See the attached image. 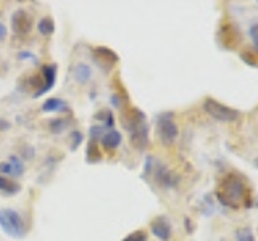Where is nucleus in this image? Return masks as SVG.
Returning a JSON list of instances; mask_svg holds the SVG:
<instances>
[{
    "instance_id": "9d476101",
    "label": "nucleus",
    "mask_w": 258,
    "mask_h": 241,
    "mask_svg": "<svg viewBox=\"0 0 258 241\" xmlns=\"http://www.w3.org/2000/svg\"><path fill=\"white\" fill-rule=\"evenodd\" d=\"M24 172V164L21 158L12 155L8 158L5 163L0 164V174H5V175H13V177H18Z\"/></svg>"
},
{
    "instance_id": "6e6552de",
    "label": "nucleus",
    "mask_w": 258,
    "mask_h": 241,
    "mask_svg": "<svg viewBox=\"0 0 258 241\" xmlns=\"http://www.w3.org/2000/svg\"><path fill=\"white\" fill-rule=\"evenodd\" d=\"M55 80H56V64H45L42 68V85H40L37 92H34L36 98L47 92H50L53 88Z\"/></svg>"
},
{
    "instance_id": "2eb2a0df",
    "label": "nucleus",
    "mask_w": 258,
    "mask_h": 241,
    "mask_svg": "<svg viewBox=\"0 0 258 241\" xmlns=\"http://www.w3.org/2000/svg\"><path fill=\"white\" fill-rule=\"evenodd\" d=\"M75 79L78 80L79 84H86L87 80H91L92 77V69L87 66L86 63H78L76 66H75Z\"/></svg>"
},
{
    "instance_id": "4be33fe9",
    "label": "nucleus",
    "mask_w": 258,
    "mask_h": 241,
    "mask_svg": "<svg viewBox=\"0 0 258 241\" xmlns=\"http://www.w3.org/2000/svg\"><path fill=\"white\" fill-rule=\"evenodd\" d=\"M248 36H250V39H252V44L258 50V21H255L252 26L248 28Z\"/></svg>"
},
{
    "instance_id": "7ed1b4c3",
    "label": "nucleus",
    "mask_w": 258,
    "mask_h": 241,
    "mask_svg": "<svg viewBox=\"0 0 258 241\" xmlns=\"http://www.w3.org/2000/svg\"><path fill=\"white\" fill-rule=\"evenodd\" d=\"M204 109L207 114H210L215 120H218V123H234V120H237L240 116V112L237 109L226 106L224 103L218 101L215 98H207L204 101Z\"/></svg>"
},
{
    "instance_id": "6ab92c4d",
    "label": "nucleus",
    "mask_w": 258,
    "mask_h": 241,
    "mask_svg": "<svg viewBox=\"0 0 258 241\" xmlns=\"http://www.w3.org/2000/svg\"><path fill=\"white\" fill-rule=\"evenodd\" d=\"M236 241H255V233L250 227H242L236 233Z\"/></svg>"
},
{
    "instance_id": "0eeeda50",
    "label": "nucleus",
    "mask_w": 258,
    "mask_h": 241,
    "mask_svg": "<svg viewBox=\"0 0 258 241\" xmlns=\"http://www.w3.org/2000/svg\"><path fill=\"white\" fill-rule=\"evenodd\" d=\"M121 120H123V127L129 132L136 131V129H139L144 124H147V117H145L144 112L141 109H137V108H133L131 111H127V112H123Z\"/></svg>"
},
{
    "instance_id": "4468645a",
    "label": "nucleus",
    "mask_w": 258,
    "mask_h": 241,
    "mask_svg": "<svg viewBox=\"0 0 258 241\" xmlns=\"http://www.w3.org/2000/svg\"><path fill=\"white\" fill-rule=\"evenodd\" d=\"M68 104L61 98H48L42 104V111L44 112H58V111H67Z\"/></svg>"
},
{
    "instance_id": "1a4fd4ad",
    "label": "nucleus",
    "mask_w": 258,
    "mask_h": 241,
    "mask_svg": "<svg viewBox=\"0 0 258 241\" xmlns=\"http://www.w3.org/2000/svg\"><path fill=\"white\" fill-rule=\"evenodd\" d=\"M92 53H94V60L105 69L111 68L118 61V55L107 47H97L92 50Z\"/></svg>"
},
{
    "instance_id": "a211bd4d",
    "label": "nucleus",
    "mask_w": 258,
    "mask_h": 241,
    "mask_svg": "<svg viewBox=\"0 0 258 241\" xmlns=\"http://www.w3.org/2000/svg\"><path fill=\"white\" fill-rule=\"evenodd\" d=\"M0 191L5 193V195H15V193L20 191L18 183H13L7 179V177L0 175Z\"/></svg>"
},
{
    "instance_id": "ddd939ff",
    "label": "nucleus",
    "mask_w": 258,
    "mask_h": 241,
    "mask_svg": "<svg viewBox=\"0 0 258 241\" xmlns=\"http://www.w3.org/2000/svg\"><path fill=\"white\" fill-rule=\"evenodd\" d=\"M119 143H121V134L118 131H108L107 134H103L102 135V145L107 150H115L119 147Z\"/></svg>"
},
{
    "instance_id": "f8f14e48",
    "label": "nucleus",
    "mask_w": 258,
    "mask_h": 241,
    "mask_svg": "<svg viewBox=\"0 0 258 241\" xmlns=\"http://www.w3.org/2000/svg\"><path fill=\"white\" fill-rule=\"evenodd\" d=\"M131 143H133V147L139 151L147 148V145H149V126L147 124H144L131 132Z\"/></svg>"
},
{
    "instance_id": "412c9836",
    "label": "nucleus",
    "mask_w": 258,
    "mask_h": 241,
    "mask_svg": "<svg viewBox=\"0 0 258 241\" xmlns=\"http://www.w3.org/2000/svg\"><path fill=\"white\" fill-rule=\"evenodd\" d=\"M67 120H63V119H55V120H52L50 123V131L53 132V134H60V132H63L64 131V127H67Z\"/></svg>"
},
{
    "instance_id": "f257e3e1",
    "label": "nucleus",
    "mask_w": 258,
    "mask_h": 241,
    "mask_svg": "<svg viewBox=\"0 0 258 241\" xmlns=\"http://www.w3.org/2000/svg\"><path fill=\"white\" fill-rule=\"evenodd\" d=\"M216 198L223 206L231 209H239L240 206H244L247 199V185L244 179L237 174H228L218 183Z\"/></svg>"
},
{
    "instance_id": "20e7f679",
    "label": "nucleus",
    "mask_w": 258,
    "mask_h": 241,
    "mask_svg": "<svg viewBox=\"0 0 258 241\" xmlns=\"http://www.w3.org/2000/svg\"><path fill=\"white\" fill-rule=\"evenodd\" d=\"M157 132L163 145H173L179 137V129L174 123L173 112H161L157 117Z\"/></svg>"
},
{
    "instance_id": "39448f33",
    "label": "nucleus",
    "mask_w": 258,
    "mask_h": 241,
    "mask_svg": "<svg viewBox=\"0 0 258 241\" xmlns=\"http://www.w3.org/2000/svg\"><path fill=\"white\" fill-rule=\"evenodd\" d=\"M12 29L15 34L18 36H26L32 29V18L26 10H16L12 15Z\"/></svg>"
},
{
    "instance_id": "423d86ee",
    "label": "nucleus",
    "mask_w": 258,
    "mask_h": 241,
    "mask_svg": "<svg viewBox=\"0 0 258 241\" xmlns=\"http://www.w3.org/2000/svg\"><path fill=\"white\" fill-rule=\"evenodd\" d=\"M150 228H152L153 235H155L161 241H168L169 238H171L173 227H171V222H169V219L165 215L155 217V219H153L152 223H150Z\"/></svg>"
},
{
    "instance_id": "b1692460",
    "label": "nucleus",
    "mask_w": 258,
    "mask_h": 241,
    "mask_svg": "<svg viewBox=\"0 0 258 241\" xmlns=\"http://www.w3.org/2000/svg\"><path fill=\"white\" fill-rule=\"evenodd\" d=\"M73 137H75V142H71V150H76L79 147V143L83 142V135H81V132H75Z\"/></svg>"
},
{
    "instance_id": "f3484780",
    "label": "nucleus",
    "mask_w": 258,
    "mask_h": 241,
    "mask_svg": "<svg viewBox=\"0 0 258 241\" xmlns=\"http://www.w3.org/2000/svg\"><path fill=\"white\" fill-rule=\"evenodd\" d=\"M37 31L42 36H52L55 32V23L52 18H42L37 23Z\"/></svg>"
},
{
    "instance_id": "aec40b11",
    "label": "nucleus",
    "mask_w": 258,
    "mask_h": 241,
    "mask_svg": "<svg viewBox=\"0 0 258 241\" xmlns=\"http://www.w3.org/2000/svg\"><path fill=\"white\" fill-rule=\"evenodd\" d=\"M123 241H147V233L144 230H137V231H133L131 235H127Z\"/></svg>"
},
{
    "instance_id": "393cba45",
    "label": "nucleus",
    "mask_w": 258,
    "mask_h": 241,
    "mask_svg": "<svg viewBox=\"0 0 258 241\" xmlns=\"http://www.w3.org/2000/svg\"><path fill=\"white\" fill-rule=\"evenodd\" d=\"M7 36V28H5V24L0 23V40H4Z\"/></svg>"
},
{
    "instance_id": "f03ea898",
    "label": "nucleus",
    "mask_w": 258,
    "mask_h": 241,
    "mask_svg": "<svg viewBox=\"0 0 258 241\" xmlns=\"http://www.w3.org/2000/svg\"><path fill=\"white\" fill-rule=\"evenodd\" d=\"M0 228L15 239H23L26 235V223L15 209H0Z\"/></svg>"
},
{
    "instance_id": "dca6fc26",
    "label": "nucleus",
    "mask_w": 258,
    "mask_h": 241,
    "mask_svg": "<svg viewBox=\"0 0 258 241\" xmlns=\"http://www.w3.org/2000/svg\"><path fill=\"white\" fill-rule=\"evenodd\" d=\"M86 159H87V163H99V161L102 159V155H100V151H99V147H97V143L95 140H91L87 145V148H86Z\"/></svg>"
},
{
    "instance_id": "5701e85b",
    "label": "nucleus",
    "mask_w": 258,
    "mask_h": 241,
    "mask_svg": "<svg viewBox=\"0 0 258 241\" xmlns=\"http://www.w3.org/2000/svg\"><path fill=\"white\" fill-rule=\"evenodd\" d=\"M100 117L103 119V123H105V127H110L113 129V126H115V123H113V114H111V111H103Z\"/></svg>"
},
{
    "instance_id": "9b49d317",
    "label": "nucleus",
    "mask_w": 258,
    "mask_h": 241,
    "mask_svg": "<svg viewBox=\"0 0 258 241\" xmlns=\"http://www.w3.org/2000/svg\"><path fill=\"white\" fill-rule=\"evenodd\" d=\"M155 179H157V182L163 188H173L174 185L177 183L176 175L171 171H168V167L163 166V164L157 166V169H155Z\"/></svg>"
}]
</instances>
